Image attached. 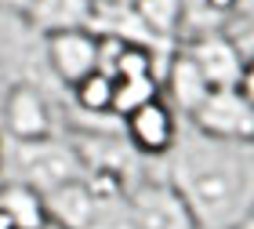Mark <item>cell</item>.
Returning a JSON list of instances; mask_svg holds the SVG:
<instances>
[{
	"label": "cell",
	"mask_w": 254,
	"mask_h": 229,
	"mask_svg": "<svg viewBox=\"0 0 254 229\" xmlns=\"http://www.w3.org/2000/svg\"><path fill=\"white\" fill-rule=\"evenodd\" d=\"M0 211L15 222V229H44V226H51L44 193L26 186V182H18V178L0 182Z\"/></svg>",
	"instance_id": "cell-12"
},
{
	"label": "cell",
	"mask_w": 254,
	"mask_h": 229,
	"mask_svg": "<svg viewBox=\"0 0 254 229\" xmlns=\"http://www.w3.org/2000/svg\"><path fill=\"white\" fill-rule=\"evenodd\" d=\"M4 128L15 142L51 139V109L37 84H15L4 95Z\"/></svg>",
	"instance_id": "cell-8"
},
{
	"label": "cell",
	"mask_w": 254,
	"mask_h": 229,
	"mask_svg": "<svg viewBox=\"0 0 254 229\" xmlns=\"http://www.w3.org/2000/svg\"><path fill=\"white\" fill-rule=\"evenodd\" d=\"M44 200H48L51 222L62 226V229H87L91 215H95V204H98V197H95V189H91L87 178L69 182V186L48 193Z\"/></svg>",
	"instance_id": "cell-13"
},
{
	"label": "cell",
	"mask_w": 254,
	"mask_h": 229,
	"mask_svg": "<svg viewBox=\"0 0 254 229\" xmlns=\"http://www.w3.org/2000/svg\"><path fill=\"white\" fill-rule=\"evenodd\" d=\"M189 124L200 128L203 135H211V139L254 142V102L240 87H218L189 117Z\"/></svg>",
	"instance_id": "cell-3"
},
{
	"label": "cell",
	"mask_w": 254,
	"mask_h": 229,
	"mask_svg": "<svg viewBox=\"0 0 254 229\" xmlns=\"http://www.w3.org/2000/svg\"><path fill=\"white\" fill-rule=\"evenodd\" d=\"M131 200L138 229H200L189 204L175 193L167 178H145L142 186H134Z\"/></svg>",
	"instance_id": "cell-7"
},
{
	"label": "cell",
	"mask_w": 254,
	"mask_h": 229,
	"mask_svg": "<svg viewBox=\"0 0 254 229\" xmlns=\"http://www.w3.org/2000/svg\"><path fill=\"white\" fill-rule=\"evenodd\" d=\"M0 229H15V222H11V219H7L4 211H0Z\"/></svg>",
	"instance_id": "cell-18"
},
{
	"label": "cell",
	"mask_w": 254,
	"mask_h": 229,
	"mask_svg": "<svg viewBox=\"0 0 254 229\" xmlns=\"http://www.w3.org/2000/svg\"><path fill=\"white\" fill-rule=\"evenodd\" d=\"M236 229H254V215H251V219H247L244 226H236Z\"/></svg>",
	"instance_id": "cell-19"
},
{
	"label": "cell",
	"mask_w": 254,
	"mask_h": 229,
	"mask_svg": "<svg viewBox=\"0 0 254 229\" xmlns=\"http://www.w3.org/2000/svg\"><path fill=\"white\" fill-rule=\"evenodd\" d=\"M0 11H7V15H22V18H29V11H33V0H0Z\"/></svg>",
	"instance_id": "cell-15"
},
{
	"label": "cell",
	"mask_w": 254,
	"mask_h": 229,
	"mask_svg": "<svg viewBox=\"0 0 254 229\" xmlns=\"http://www.w3.org/2000/svg\"><path fill=\"white\" fill-rule=\"evenodd\" d=\"M44 229H62V226H55V222H51V226H44Z\"/></svg>",
	"instance_id": "cell-21"
},
{
	"label": "cell",
	"mask_w": 254,
	"mask_h": 229,
	"mask_svg": "<svg viewBox=\"0 0 254 229\" xmlns=\"http://www.w3.org/2000/svg\"><path fill=\"white\" fill-rule=\"evenodd\" d=\"M164 178L200 229H236L254 215V142L211 139L182 120Z\"/></svg>",
	"instance_id": "cell-1"
},
{
	"label": "cell",
	"mask_w": 254,
	"mask_h": 229,
	"mask_svg": "<svg viewBox=\"0 0 254 229\" xmlns=\"http://www.w3.org/2000/svg\"><path fill=\"white\" fill-rule=\"evenodd\" d=\"M240 91H244V95L254 102V55L247 59V70H244V84H240Z\"/></svg>",
	"instance_id": "cell-16"
},
{
	"label": "cell",
	"mask_w": 254,
	"mask_h": 229,
	"mask_svg": "<svg viewBox=\"0 0 254 229\" xmlns=\"http://www.w3.org/2000/svg\"><path fill=\"white\" fill-rule=\"evenodd\" d=\"M164 95H167V102H171V109L178 113L182 120H189L196 109L207 102V95H211V84H207V76H203V70L196 66L186 51H175V59L167 62V73H164Z\"/></svg>",
	"instance_id": "cell-9"
},
{
	"label": "cell",
	"mask_w": 254,
	"mask_h": 229,
	"mask_svg": "<svg viewBox=\"0 0 254 229\" xmlns=\"http://www.w3.org/2000/svg\"><path fill=\"white\" fill-rule=\"evenodd\" d=\"M44 55H48L51 73L65 87H76L80 80L102 70V37L95 29H65L44 37Z\"/></svg>",
	"instance_id": "cell-4"
},
{
	"label": "cell",
	"mask_w": 254,
	"mask_h": 229,
	"mask_svg": "<svg viewBox=\"0 0 254 229\" xmlns=\"http://www.w3.org/2000/svg\"><path fill=\"white\" fill-rule=\"evenodd\" d=\"M91 189H95V215H91L87 229H138V219H134V200L124 182L109 178V175H87Z\"/></svg>",
	"instance_id": "cell-10"
},
{
	"label": "cell",
	"mask_w": 254,
	"mask_h": 229,
	"mask_svg": "<svg viewBox=\"0 0 254 229\" xmlns=\"http://www.w3.org/2000/svg\"><path fill=\"white\" fill-rule=\"evenodd\" d=\"M189 59L203 70L207 84L214 91L218 87H240L244 84V70H247V59L240 51V44L222 29H203L182 48Z\"/></svg>",
	"instance_id": "cell-5"
},
{
	"label": "cell",
	"mask_w": 254,
	"mask_h": 229,
	"mask_svg": "<svg viewBox=\"0 0 254 229\" xmlns=\"http://www.w3.org/2000/svg\"><path fill=\"white\" fill-rule=\"evenodd\" d=\"M0 167H4V139H0Z\"/></svg>",
	"instance_id": "cell-20"
},
{
	"label": "cell",
	"mask_w": 254,
	"mask_h": 229,
	"mask_svg": "<svg viewBox=\"0 0 254 229\" xmlns=\"http://www.w3.org/2000/svg\"><path fill=\"white\" fill-rule=\"evenodd\" d=\"M182 117L171 109L167 98H153L131 117H124V139L138 150V156H171L178 142Z\"/></svg>",
	"instance_id": "cell-6"
},
{
	"label": "cell",
	"mask_w": 254,
	"mask_h": 229,
	"mask_svg": "<svg viewBox=\"0 0 254 229\" xmlns=\"http://www.w3.org/2000/svg\"><path fill=\"white\" fill-rule=\"evenodd\" d=\"M95 7H98V0H33L29 22L44 37L65 33V29H91Z\"/></svg>",
	"instance_id": "cell-11"
},
{
	"label": "cell",
	"mask_w": 254,
	"mask_h": 229,
	"mask_svg": "<svg viewBox=\"0 0 254 229\" xmlns=\"http://www.w3.org/2000/svg\"><path fill=\"white\" fill-rule=\"evenodd\" d=\"M0 109H4V98H0Z\"/></svg>",
	"instance_id": "cell-22"
},
{
	"label": "cell",
	"mask_w": 254,
	"mask_h": 229,
	"mask_svg": "<svg viewBox=\"0 0 254 229\" xmlns=\"http://www.w3.org/2000/svg\"><path fill=\"white\" fill-rule=\"evenodd\" d=\"M11 164L18 171V182L40 189L44 197L55 193V189H62V186H69V182L87 178V167H84V156H80L76 142H55V139L15 142Z\"/></svg>",
	"instance_id": "cell-2"
},
{
	"label": "cell",
	"mask_w": 254,
	"mask_h": 229,
	"mask_svg": "<svg viewBox=\"0 0 254 229\" xmlns=\"http://www.w3.org/2000/svg\"><path fill=\"white\" fill-rule=\"evenodd\" d=\"M236 15H244V18H254V0H240V4H236Z\"/></svg>",
	"instance_id": "cell-17"
},
{
	"label": "cell",
	"mask_w": 254,
	"mask_h": 229,
	"mask_svg": "<svg viewBox=\"0 0 254 229\" xmlns=\"http://www.w3.org/2000/svg\"><path fill=\"white\" fill-rule=\"evenodd\" d=\"M73 91V102L80 113H87V117H109L113 106H117V76H109L106 70L91 73L87 80H80Z\"/></svg>",
	"instance_id": "cell-14"
}]
</instances>
